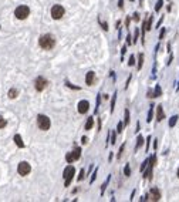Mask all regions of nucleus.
<instances>
[{
    "instance_id": "f257e3e1",
    "label": "nucleus",
    "mask_w": 179,
    "mask_h": 202,
    "mask_svg": "<svg viewBox=\"0 0 179 202\" xmlns=\"http://www.w3.org/2000/svg\"><path fill=\"white\" fill-rule=\"evenodd\" d=\"M39 44H40L41 49L51 50L56 46V39H54V36H51V34H43V36H40V39H39Z\"/></svg>"
},
{
    "instance_id": "f03ea898",
    "label": "nucleus",
    "mask_w": 179,
    "mask_h": 202,
    "mask_svg": "<svg viewBox=\"0 0 179 202\" xmlns=\"http://www.w3.org/2000/svg\"><path fill=\"white\" fill-rule=\"evenodd\" d=\"M74 175H75V168H74L73 165L65 167L64 172H63V177H64V186L70 185V182H71V179L74 178Z\"/></svg>"
},
{
    "instance_id": "7ed1b4c3",
    "label": "nucleus",
    "mask_w": 179,
    "mask_h": 202,
    "mask_svg": "<svg viewBox=\"0 0 179 202\" xmlns=\"http://www.w3.org/2000/svg\"><path fill=\"white\" fill-rule=\"evenodd\" d=\"M14 16H16L19 20H24V19H27V17L30 16V9L27 7V6H24V4H21V6L16 7Z\"/></svg>"
},
{
    "instance_id": "20e7f679",
    "label": "nucleus",
    "mask_w": 179,
    "mask_h": 202,
    "mask_svg": "<svg viewBox=\"0 0 179 202\" xmlns=\"http://www.w3.org/2000/svg\"><path fill=\"white\" fill-rule=\"evenodd\" d=\"M50 13H51V17L54 19V20H60L61 17L64 16L65 13V9L61 6V4H54L51 10H50Z\"/></svg>"
},
{
    "instance_id": "39448f33",
    "label": "nucleus",
    "mask_w": 179,
    "mask_h": 202,
    "mask_svg": "<svg viewBox=\"0 0 179 202\" xmlns=\"http://www.w3.org/2000/svg\"><path fill=\"white\" fill-rule=\"evenodd\" d=\"M50 125H51V122H50V118L47 115H43L40 114L39 117H37V127L43 131H47L50 128Z\"/></svg>"
},
{
    "instance_id": "423d86ee",
    "label": "nucleus",
    "mask_w": 179,
    "mask_h": 202,
    "mask_svg": "<svg viewBox=\"0 0 179 202\" xmlns=\"http://www.w3.org/2000/svg\"><path fill=\"white\" fill-rule=\"evenodd\" d=\"M80 157H81V148H74L71 152H67V155H65V161L68 162V164H71V162L80 160Z\"/></svg>"
},
{
    "instance_id": "0eeeda50",
    "label": "nucleus",
    "mask_w": 179,
    "mask_h": 202,
    "mask_svg": "<svg viewBox=\"0 0 179 202\" xmlns=\"http://www.w3.org/2000/svg\"><path fill=\"white\" fill-rule=\"evenodd\" d=\"M17 172H19L21 177H26V175H29V174L32 172V165H30L29 162L21 161L19 164V167H17Z\"/></svg>"
},
{
    "instance_id": "6e6552de",
    "label": "nucleus",
    "mask_w": 179,
    "mask_h": 202,
    "mask_svg": "<svg viewBox=\"0 0 179 202\" xmlns=\"http://www.w3.org/2000/svg\"><path fill=\"white\" fill-rule=\"evenodd\" d=\"M145 198L149 199V201H159V199H161V192H159L158 188H152V189L149 191V194H148Z\"/></svg>"
},
{
    "instance_id": "1a4fd4ad",
    "label": "nucleus",
    "mask_w": 179,
    "mask_h": 202,
    "mask_svg": "<svg viewBox=\"0 0 179 202\" xmlns=\"http://www.w3.org/2000/svg\"><path fill=\"white\" fill-rule=\"evenodd\" d=\"M46 86H47V80L44 77H37L36 81H34V87H36L37 91H43L46 88Z\"/></svg>"
},
{
    "instance_id": "9d476101",
    "label": "nucleus",
    "mask_w": 179,
    "mask_h": 202,
    "mask_svg": "<svg viewBox=\"0 0 179 202\" xmlns=\"http://www.w3.org/2000/svg\"><path fill=\"white\" fill-rule=\"evenodd\" d=\"M77 110H78V113L80 114H87L88 113V110H90V103L87 101V100L80 101L78 105H77Z\"/></svg>"
},
{
    "instance_id": "9b49d317",
    "label": "nucleus",
    "mask_w": 179,
    "mask_h": 202,
    "mask_svg": "<svg viewBox=\"0 0 179 202\" xmlns=\"http://www.w3.org/2000/svg\"><path fill=\"white\" fill-rule=\"evenodd\" d=\"M94 83H95V73H94V71H90V73H87V75H85V84H87V86H94Z\"/></svg>"
},
{
    "instance_id": "f8f14e48",
    "label": "nucleus",
    "mask_w": 179,
    "mask_h": 202,
    "mask_svg": "<svg viewBox=\"0 0 179 202\" xmlns=\"http://www.w3.org/2000/svg\"><path fill=\"white\" fill-rule=\"evenodd\" d=\"M163 118H165V113H163L162 105H158V108H156V120H158V121H162Z\"/></svg>"
},
{
    "instance_id": "ddd939ff",
    "label": "nucleus",
    "mask_w": 179,
    "mask_h": 202,
    "mask_svg": "<svg viewBox=\"0 0 179 202\" xmlns=\"http://www.w3.org/2000/svg\"><path fill=\"white\" fill-rule=\"evenodd\" d=\"M14 142H16V145L19 147V148H24V142H23V139H21V137H20L19 134L14 135Z\"/></svg>"
},
{
    "instance_id": "4468645a",
    "label": "nucleus",
    "mask_w": 179,
    "mask_h": 202,
    "mask_svg": "<svg viewBox=\"0 0 179 202\" xmlns=\"http://www.w3.org/2000/svg\"><path fill=\"white\" fill-rule=\"evenodd\" d=\"M142 145H144V137H142V135H138V137H137V145H135V151H138V150Z\"/></svg>"
},
{
    "instance_id": "2eb2a0df",
    "label": "nucleus",
    "mask_w": 179,
    "mask_h": 202,
    "mask_svg": "<svg viewBox=\"0 0 179 202\" xmlns=\"http://www.w3.org/2000/svg\"><path fill=\"white\" fill-rule=\"evenodd\" d=\"M92 127H94V118H92V117H90L88 120H87V122H85V129H87V131H90Z\"/></svg>"
},
{
    "instance_id": "dca6fc26",
    "label": "nucleus",
    "mask_w": 179,
    "mask_h": 202,
    "mask_svg": "<svg viewBox=\"0 0 179 202\" xmlns=\"http://www.w3.org/2000/svg\"><path fill=\"white\" fill-rule=\"evenodd\" d=\"M142 65H144V54L141 53V54L138 56V64H137V68H138V70H141V68H142Z\"/></svg>"
},
{
    "instance_id": "f3484780",
    "label": "nucleus",
    "mask_w": 179,
    "mask_h": 202,
    "mask_svg": "<svg viewBox=\"0 0 179 202\" xmlns=\"http://www.w3.org/2000/svg\"><path fill=\"white\" fill-rule=\"evenodd\" d=\"M152 96H154V97H159V96H162V90H161V87H159V86H156V87H155V90L152 91Z\"/></svg>"
},
{
    "instance_id": "a211bd4d",
    "label": "nucleus",
    "mask_w": 179,
    "mask_h": 202,
    "mask_svg": "<svg viewBox=\"0 0 179 202\" xmlns=\"http://www.w3.org/2000/svg\"><path fill=\"white\" fill-rule=\"evenodd\" d=\"M17 94H19V91L16 88H10L9 90V98H16Z\"/></svg>"
},
{
    "instance_id": "6ab92c4d",
    "label": "nucleus",
    "mask_w": 179,
    "mask_h": 202,
    "mask_svg": "<svg viewBox=\"0 0 179 202\" xmlns=\"http://www.w3.org/2000/svg\"><path fill=\"white\" fill-rule=\"evenodd\" d=\"M154 107L155 105H149V111H148V118H147L148 122L152 120V115H154Z\"/></svg>"
},
{
    "instance_id": "aec40b11",
    "label": "nucleus",
    "mask_w": 179,
    "mask_h": 202,
    "mask_svg": "<svg viewBox=\"0 0 179 202\" xmlns=\"http://www.w3.org/2000/svg\"><path fill=\"white\" fill-rule=\"evenodd\" d=\"M178 118H179L178 115H172L171 117V120H169V127H171V128L172 127H175V124H176V121H178Z\"/></svg>"
},
{
    "instance_id": "412c9836",
    "label": "nucleus",
    "mask_w": 179,
    "mask_h": 202,
    "mask_svg": "<svg viewBox=\"0 0 179 202\" xmlns=\"http://www.w3.org/2000/svg\"><path fill=\"white\" fill-rule=\"evenodd\" d=\"M110 179H111V177L108 175V178L105 179V182H104V184H102V186H101V195H102L104 192H105V188L108 186V182H110Z\"/></svg>"
},
{
    "instance_id": "4be33fe9",
    "label": "nucleus",
    "mask_w": 179,
    "mask_h": 202,
    "mask_svg": "<svg viewBox=\"0 0 179 202\" xmlns=\"http://www.w3.org/2000/svg\"><path fill=\"white\" fill-rule=\"evenodd\" d=\"M124 175H125V177H130V175H131V168H130V164H127V165L124 167Z\"/></svg>"
},
{
    "instance_id": "5701e85b",
    "label": "nucleus",
    "mask_w": 179,
    "mask_h": 202,
    "mask_svg": "<svg viewBox=\"0 0 179 202\" xmlns=\"http://www.w3.org/2000/svg\"><path fill=\"white\" fill-rule=\"evenodd\" d=\"M162 4H163V0H158L156 4H155V12H159L162 9Z\"/></svg>"
},
{
    "instance_id": "b1692460",
    "label": "nucleus",
    "mask_w": 179,
    "mask_h": 202,
    "mask_svg": "<svg viewBox=\"0 0 179 202\" xmlns=\"http://www.w3.org/2000/svg\"><path fill=\"white\" fill-rule=\"evenodd\" d=\"M115 101H117V93H114V96H112V100H111V113L114 111V108H115Z\"/></svg>"
},
{
    "instance_id": "393cba45",
    "label": "nucleus",
    "mask_w": 179,
    "mask_h": 202,
    "mask_svg": "<svg viewBox=\"0 0 179 202\" xmlns=\"http://www.w3.org/2000/svg\"><path fill=\"white\" fill-rule=\"evenodd\" d=\"M124 150H125V144H121V147H120V151H118V155H117V158L120 160L122 157V152H124Z\"/></svg>"
},
{
    "instance_id": "a878e982",
    "label": "nucleus",
    "mask_w": 179,
    "mask_h": 202,
    "mask_svg": "<svg viewBox=\"0 0 179 202\" xmlns=\"http://www.w3.org/2000/svg\"><path fill=\"white\" fill-rule=\"evenodd\" d=\"M138 36H139V30L138 29H135V33H134V39H132V43L135 44L137 43V40H138Z\"/></svg>"
},
{
    "instance_id": "bb28decb",
    "label": "nucleus",
    "mask_w": 179,
    "mask_h": 202,
    "mask_svg": "<svg viewBox=\"0 0 179 202\" xmlns=\"http://www.w3.org/2000/svg\"><path fill=\"white\" fill-rule=\"evenodd\" d=\"M130 124V110H125V125Z\"/></svg>"
},
{
    "instance_id": "cd10ccee",
    "label": "nucleus",
    "mask_w": 179,
    "mask_h": 202,
    "mask_svg": "<svg viewBox=\"0 0 179 202\" xmlns=\"http://www.w3.org/2000/svg\"><path fill=\"white\" fill-rule=\"evenodd\" d=\"M152 22H154V17L149 16V20L147 22V30H151V26H152Z\"/></svg>"
},
{
    "instance_id": "c85d7f7f",
    "label": "nucleus",
    "mask_w": 179,
    "mask_h": 202,
    "mask_svg": "<svg viewBox=\"0 0 179 202\" xmlns=\"http://www.w3.org/2000/svg\"><path fill=\"white\" fill-rule=\"evenodd\" d=\"M97 172H98V170L95 168V170H94V172H92V175H91V179H90V182H91V184L95 181V178H97Z\"/></svg>"
},
{
    "instance_id": "c756f323",
    "label": "nucleus",
    "mask_w": 179,
    "mask_h": 202,
    "mask_svg": "<svg viewBox=\"0 0 179 202\" xmlns=\"http://www.w3.org/2000/svg\"><path fill=\"white\" fill-rule=\"evenodd\" d=\"M6 125H7V121H6L3 117H0V128H4Z\"/></svg>"
},
{
    "instance_id": "7c9ffc66",
    "label": "nucleus",
    "mask_w": 179,
    "mask_h": 202,
    "mask_svg": "<svg viewBox=\"0 0 179 202\" xmlns=\"http://www.w3.org/2000/svg\"><path fill=\"white\" fill-rule=\"evenodd\" d=\"M65 86H67V87H70V88H73V90H80V87L73 86V84H71V83H68V81H65Z\"/></svg>"
},
{
    "instance_id": "2f4dec72",
    "label": "nucleus",
    "mask_w": 179,
    "mask_h": 202,
    "mask_svg": "<svg viewBox=\"0 0 179 202\" xmlns=\"http://www.w3.org/2000/svg\"><path fill=\"white\" fill-rule=\"evenodd\" d=\"M122 128H124V124H122V121H120L118 127H117V132H122Z\"/></svg>"
},
{
    "instance_id": "473e14b6",
    "label": "nucleus",
    "mask_w": 179,
    "mask_h": 202,
    "mask_svg": "<svg viewBox=\"0 0 179 202\" xmlns=\"http://www.w3.org/2000/svg\"><path fill=\"white\" fill-rule=\"evenodd\" d=\"M100 24H101V27H102V30H108V24H107L105 22H101V20H100Z\"/></svg>"
},
{
    "instance_id": "72a5a7b5",
    "label": "nucleus",
    "mask_w": 179,
    "mask_h": 202,
    "mask_svg": "<svg viewBox=\"0 0 179 202\" xmlns=\"http://www.w3.org/2000/svg\"><path fill=\"white\" fill-rule=\"evenodd\" d=\"M148 162H149V160H145V161L142 162V165H141V171H145V168H147Z\"/></svg>"
},
{
    "instance_id": "f704fd0d",
    "label": "nucleus",
    "mask_w": 179,
    "mask_h": 202,
    "mask_svg": "<svg viewBox=\"0 0 179 202\" xmlns=\"http://www.w3.org/2000/svg\"><path fill=\"white\" fill-rule=\"evenodd\" d=\"M128 64H130V65H134V64H135V56H134V54L130 57V61H128Z\"/></svg>"
},
{
    "instance_id": "c9c22d12",
    "label": "nucleus",
    "mask_w": 179,
    "mask_h": 202,
    "mask_svg": "<svg viewBox=\"0 0 179 202\" xmlns=\"http://www.w3.org/2000/svg\"><path fill=\"white\" fill-rule=\"evenodd\" d=\"M115 138H117V135H115V132L112 131V134H111V138H110V142H112V145L115 144Z\"/></svg>"
},
{
    "instance_id": "e433bc0d",
    "label": "nucleus",
    "mask_w": 179,
    "mask_h": 202,
    "mask_svg": "<svg viewBox=\"0 0 179 202\" xmlns=\"http://www.w3.org/2000/svg\"><path fill=\"white\" fill-rule=\"evenodd\" d=\"M84 174H85V171H84V170L80 171V175H78V181H82V179H84V177H85Z\"/></svg>"
},
{
    "instance_id": "4c0bfd02",
    "label": "nucleus",
    "mask_w": 179,
    "mask_h": 202,
    "mask_svg": "<svg viewBox=\"0 0 179 202\" xmlns=\"http://www.w3.org/2000/svg\"><path fill=\"white\" fill-rule=\"evenodd\" d=\"M100 97H101V93L97 96V107H95V114L98 113V107H100Z\"/></svg>"
},
{
    "instance_id": "58836bf2",
    "label": "nucleus",
    "mask_w": 179,
    "mask_h": 202,
    "mask_svg": "<svg viewBox=\"0 0 179 202\" xmlns=\"http://www.w3.org/2000/svg\"><path fill=\"white\" fill-rule=\"evenodd\" d=\"M125 53H127V46H124V47L121 49V58L122 60H124V54H125Z\"/></svg>"
},
{
    "instance_id": "ea45409f",
    "label": "nucleus",
    "mask_w": 179,
    "mask_h": 202,
    "mask_svg": "<svg viewBox=\"0 0 179 202\" xmlns=\"http://www.w3.org/2000/svg\"><path fill=\"white\" fill-rule=\"evenodd\" d=\"M127 44H132V37H131V34L127 36Z\"/></svg>"
},
{
    "instance_id": "a19ab883",
    "label": "nucleus",
    "mask_w": 179,
    "mask_h": 202,
    "mask_svg": "<svg viewBox=\"0 0 179 202\" xmlns=\"http://www.w3.org/2000/svg\"><path fill=\"white\" fill-rule=\"evenodd\" d=\"M132 19H134L135 22H138V20H139V14H138V13H134V14H132Z\"/></svg>"
},
{
    "instance_id": "79ce46f5",
    "label": "nucleus",
    "mask_w": 179,
    "mask_h": 202,
    "mask_svg": "<svg viewBox=\"0 0 179 202\" xmlns=\"http://www.w3.org/2000/svg\"><path fill=\"white\" fill-rule=\"evenodd\" d=\"M149 141H151V137H148V138H147V150H145L147 152H148V150H149Z\"/></svg>"
},
{
    "instance_id": "37998d69",
    "label": "nucleus",
    "mask_w": 179,
    "mask_h": 202,
    "mask_svg": "<svg viewBox=\"0 0 179 202\" xmlns=\"http://www.w3.org/2000/svg\"><path fill=\"white\" fill-rule=\"evenodd\" d=\"M118 7L124 9V0H120V1H118Z\"/></svg>"
},
{
    "instance_id": "c03bdc74",
    "label": "nucleus",
    "mask_w": 179,
    "mask_h": 202,
    "mask_svg": "<svg viewBox=\"0 0 179 202\" xmlns=\"http://www.w3.org/2000/svg\"><path fill=\"white\" fill-rule=\"evenodd\" d=\"M163 36H165V29L161 30V33H159V39H163Z\"/></svg>"
},
{
    "instance_id": "a18cd8bd",
    "label": "nucleus",
    "mask_w": 179,
    "mask_h": 202,
    "mask_svg": "<svg viewBox=\"0 0 179 202\" xmlns=\"http://www.w3.org/2000/svg\"><path fill=\"white\" fill-rule=\"evenodd\" d=\"M81 142H82V144H87V142H88V138H87V137H82L81 138Z\"/></svg>"
},
{
    "instance_id": "49530a36",
    "label": "nucleus",
    "mask_w": 179,
    "mask_h": 202,
    "mask_svg": "<svg viewBox=\"0 0 179 202\" xmlns=\"http://www.w3.org/2000/svg\"><path fill=\"white\" fill-rule=\"evenodd\" d=\"M162 22H163V17H161V20H159V22H158V24H156V29H158L159 26L162 24Z\"/></svg>"
},
{
    "instance_id": "de8ad7c7",
    "label": "nucleus",
    "mask_w": 179,
    "mask_h": 202,
    "mask_svg": "<svg viewBox=\"0 0 179 202\" xmlns=\"http://www.w3.org/2000/svg\"><path fill=\"white\" fill-rule=\"evenodd\" d=\"M108 161H110V162H111V161H112V152H111V154H110V157H108Z\"/></svg>"
},
{
    "instance_id": "09e8293b",
    "label": "nucleus",
    "mask_w": 179,
    "mask_h": 202,
    "mask_svg": "<svg viewBox=\"0 0 179 202\" xmlns=\"http://www.w3.org/2000/svg\"><path fill=\"white\" fill-rule=\"evenodd\" d=\"M178 178H179V168H178Z\"/></svg>"
},
{
    "instance_id": "8fccbe9b",
    "label": "nucleus",
    "mask_w": 179,
    "mask_h": 202,
    "mask_svg": "<svg viewBox=\"0 0 179 202\" xmlns=\"http://www.w3.org/2000/svg\"><path fill=\"white\" fill-rule=\"evenodd\" d=\"M142 1H144V0H139V3H142Z\"/></svg>"
},
{
    "instance_id": "3c124183",
    "label": "nucleus",
    "mask_w": 179,
    "mask_h": 202,
    "mask_svg": "<svg viewBox=\"0 0 179 202\" xmlns=\"http://www.w3.org/2000/svg\"><path fill=\"white\" fill-rule=\"evenodd\" d=\"M130 1H134V0H130Z\"/></svg>"
}]
</instances>
